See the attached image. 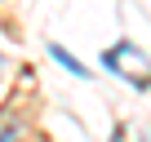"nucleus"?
<instances>
[{"label": "nucleus", "mask_w": 151, "mask_h": 142, "mask_svg": "<svg viewBox=\"0 0 151 142\" xmlns=\"http://www.w3.org/2000/svg\"><path fill=\"white\" fill-rule=\"evenodd\" d=\"M102 62L116 71L120 80H129L133 89H151V58L138 49V44H129V40H120V44H111L107 53H102Z\"/></svg>", "instance_id": "1"}, {"label": "nucleus", "mask_w": 151, "mask_h": 142, "mask_svg": "<svg viewBox=\"0 0 151 142\" xmlns=\"http://www.w3.org/2000/svg\"><path fill=\"white\" fill-rule=\"evenodd\" d=\"M0 62H5V58H0Z\"/></svg>", "instance_id": "4"}, {"label": "nucleus", "mask_w": 151, "mask_h": 142, "mask_svg": "<svg viewBox=\"0 0 151 142\" xmlns=\"http://www.w3.org/2000/svg\"><path fill=\"white\" fill-rule=\"evenodd\" d=\"M49 58H58V62H62V67L71 71V76H89V67H80V62H76V58H71V53L62 49V44H49Z\"/></svg>", "instance_id": "2"}, {"label": "nucleus", "mask_w": 151, "mask_h": 142, "mask_svg": "<svg viewBox=\"0 0 151 142\" xmlns=\"http://www.w3.org/2000/svg\"><path fill=\"white\" fill-rule=\"evenodd\" d=\"M0 142H18V133L14 129H0Z\"/></svg>", "instance_id": "3"}]
</instances>
